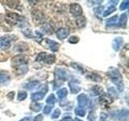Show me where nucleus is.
Returning <instances> with one entry per match:
<instances>
[{
	"label": "nucleus",
	"instance_id": "nucleus-1",
	"mask_svg": "<svg viewBox=\"0 0 129 121\" xmlns=\"http://www.w3.org/2000/svg\"><path fill=\"white\" fill-rule=\"evenodd\" d=\"M107 74L109 76V78L112 81V82L115 83L117 86V89H118L119 91H122L123 90V83L122 76H121L119 70L111 67L110 68V70H108Z\"/></svg>",
	"mask_w": 129,
	"mask_h": 121
},
{
	"label": "nucleus",
	"instance_id": "nucleus-2",
	"mask_svg": "<svg viewBox=\"0 0 129 121\" xmlns=\"http://www.w3.org/2000/svg\"><path fill=\"white\" fill-rule=\"evenodd\" d=\"M6 19L8 21V23H10L11 24H19V23H23V20L24 19L23 17H22L21 15H19L16 13H13V12H10L7 13Z\"/></svg>",
	"mask_w": 129,
	"mask_h": 121
},
{
	"label": "nucleus",
	"instance_id": "nucleus-3",
	"mask_svg": "<svg viewBox=\"0 0 129 121\" xmlns=\"http://www.w3.org/2000/svg\"><path fill=\"white\" fill-rule=\"evenodd\" d=\"M112 117L119 120H127L128 119V111L127 110H121L112 112Z\"/></svg>",
	"mask_w": 129,
	"mask_h": 121
},
{
	"label": "nucleus",
	"instance_id": "nucleus-4",
	"mask_svg": "<svg viewBox=\"0 0 129 121\" xmlns=\"http://www.w3.org/2000/svg\"><path fill=\"white\" fill-rule=\"evenodd\" d=\"M27 64V57L23 55H18L12 59V65L14 67L23 66Z\"/></svg>",
	"mask_w": 129,
	"mask_h": 121
},
{
	"label": "nucleus",
	"instance_id": "nucleus-5",
	"mask_svg": "<svg viewBox=\"0 0 129 121\" xmlns=\"http://www.w3.org/2000/svg\"><path fill=\"white\" fill-rule=\"evenodd\" d=\"M99 102L102 106H103L105 107H107L109 105L113 102V100L111 99V95H109L107 94H104L103 93V94L99 97Z\"/></svg>",
	"mask_w": 129,
	"mask_h": 121
},
{
	"label": "nucleus",
	"instance_id": "nucleus-6",
	"mask_svg": "<svg viewBox=\"0 0 129 121\" xmlns=\"http://www.w3.org/2000/svg\"><path fill=\"white\" fill-rule=\"evenodd\" d=\"M70 11L71 12V14L74 16H76V17H78L82 13V7L78 3H72L70 5Z\"/></svg>",
	"mask_w": 129,
	"mask_h": 121
},
{
	"label": "nucleus",
	"instance_id": "nucleus-7",
	"mask_svg": "<svg viewBox=\"0 0 129 121\" xmlns=\"http://www.w3.org/2000/svg\"><path fill=\"white\" fill-rule=\"evenodd\" d=\"M55 74H56V78L60 80L64 81V80H67V78H68V73L64 69L56 68L55 70Z\"/></svg>",
	"mask_w": 129,
	"mask_h": 121
},
{
	"label": "nucleus",
	"instance_id": "nucleus-8",
	"mask_svg": "<svg viewBox=\"0 0 129 121\" xmlns=\"http://www.w3.org/2000/svg\"><path fill=\"white\" fill-rule=\"evenodd\" d=\"M69 33H70V31L67 28H60L56 31V37L60 40H64L69 36Z\"/></svg>",
	"mask_w": 129,
	"mask_h": 121
},
{
	"label": "nucleus",
	"instance_id": "nucleus-9",
	"mask_svg": "<svg viewBox=\"0 0 129 121\" xmlns=\"http://www.w3.org/2000/svg\"><path fill=\"white\" fill-rule=\"evenodd\" d=\"M78 102L80 107H86L89 103V98L85 94H81L78 97Z\"/></svg>",
	"mask_w": 129,
	"mask_h": 121
},
{
	"label": "nucleus",
	"instance_id": "nucleus-10",
	"mask_svg": "<svg viewBox=\"0 0 129 121\" xmlns=\"http://www.w3.org/2000/svg\"><path fill=\"white\" fill-rule=\"evenodd\" d=\"M11 45V40L7 36L0 37V48H8Z\"/></svg>",
	"mask_w": 129,
	"mask_h": 121
},
{
	"label": "nucleus",
	"instance_id": "nucleus-11",
	"mask_svg": "<svg viewBox=\"0 0 129 121\" xmlns=\"http://www.w3.org/2000/svg\"><path fill=\"white\" fill-rule=\"evenodd\" d=\"M123 42V38H121V37H117V38H115L114 40H113L112 47H113V48H114V50L115 51H119L121 48V47H122Z\"/></svg>",
	"mask_w": 129,
	"mask_h": 121
},
{
	"label": "nucleus",
	"instance_id": "nucleus-12",
	"mask_svg": "<svg viewBox=\"0 0 129 121\" xmlns=\"http://www.w3.org/2000/svg\"><path fill=\"white\" fill-rule=\"evenodd\" d=\"M10 80L11 77L8 73L4 71L0 72V84H7L10 82Z\"/></svg>",
	"mask_w": 129,
	"mask_h": 121
},
{
	"label": "nucleus",
	"instance_id": "nucleus-13",
	"mask_svg": "<svg viewBox=\"0 0 129 121\" xmlns=\"http://www.w3.org/2000/svg\"><path fill=\"white\" fill-rule=\"evenodd\" d=\"M76 83H77V80H75V82L74 81H71L69 83V86H70V92L72 94H77V93H78L81 90V87L78 86Z\"/></svg>",
	"mask_w": 129,
	"mask_h": 121
},
{
	"label": "nucleus",
	"instance_id": "nucleus-14",
	"mask_svg": "<svg viewBox=\"0 0 129 121\" xmlns=\"http://www.w3.org/2000/svg\"><path fill=\"white\" fill-rule=\"evenodd\" d=\"M44 93L39 91V92H36L31 94V100L36 102V101H39V100H42L44 98Z\"/></svg>",
	"mask_w": 129,
	"mask_h": 121
},
{
	"label": "nucleus",
	"instance_id": "nucleus-15",
	"mask_svg": "<svg viewBox=\"0 0 129 121\" xmlns=\"http://www.w3.org/2000/svg\"><path fill=\"white\" fill-rule=\"evenodd\" d=\"M46 41H47V44H48V46H49L50 49L52 52H56V51L58 50L59 44L56 43V42H55L54 40H51L46 39Z\"/></svg>",
	"mask_w": 129,
	"mask_h": 121
},
{
	"label": "nucleus",
	"instance_id": "nucleus-16",
	"mask_svg": "<svg viewBox=\"0 0 129 121\" xmlns=\"http://www.w3.org/2000/svg\"><path fill=\"white\" fill-rule=\"evenodd\" d=\"M26 50H27V44L23 43V42L19 43L18 44H16L15 47V51H17V52H23Z\"/></svg>",
	"mask_w": 129,
	"mask_h": 121
},
{
	"label": "nucleus",
	"instance_id": "nucleus-17",
	"mask_svg": "<svg viewBox=\"0 0 129 121\" xmlns=\"http://www.w3.org/2000/svg\"><path fill=\"white\" fill-rule=\"evenodd\" d=\"M39 85H40L39 82H37V81H34V82H28L27 84L24 85V86H25L24 88H26V89H27V90H33V89H36L39 86Z\"/></svg>",
	"mask_w": 129,
	"mask_h": 121
},
{
	"label": "nucleus",
	"instance_id": "nucleus-18",
	"mask_svg": "<svg viewBox=\"0 0 129 121\" xmlns=\"http://www.w3.org/2000/svg\"><path fill=\"white\" fill-rule=\"evenodd\" d=\"M127 16L126 14H123L122 15L120 16V18L119 19V23H118V25L119 27H126V24H127Z\"/></svg>",
	"mask_w": 129,
	"mask_h": 121
},
{
	"label": "nucleus",
	"instance_id": "nucleus-19",
	"mask_svg": "<svg viewBox=\"0 0 129 121\" xmlns=\"http://www.w3.org/2000/svg\"><path fill=\"white\" fill-rule=\"evenodd\" d=\"M103 92V89L99 86H94L91 89V93L94 95H99Z\"/></svg>",
	"mask_w": 129,
	"mask_h": 121
},
{
	"label": "nucleus",
	"instance_id": "nucleus-20",
	"mask_svg": "<svg viewBox=\"0 0 129 121\" xmlns=\"http://www.w3.org/2000/svg\"><path fill=\"white\" fill-rule=\"evenodd\" d=\"M87 78L94 81V82H100V81L102 80V78H101L100 75H99L98 74H94V73L88 74L87 75Z\"/></svg>",
	"mask_w": 129,
	"mask_h": 121
},
{
	"label": "nucleus",
	"instance_id": "nucleus-21",
	"mask_svg": "<svg viewBox=\"0 0 129 121\" xmlns=\"http://www.w3.org/2000/svg\"><path fill=\"white\" fill-rule=\"evenodd\" d=\"M76 24L79 27L85 26V24H86V19H85V17H83V16H78V19H76Z\"/></svg>",
	"mask_w": 129,
	"mask_h": 121
},
{
	"label": "nucleus",
	"instance_id": "nucleus-22",
	"mask_svg": "<svg viewBox=\"0 0 129 121\" xmlns=\"http://www.w3.org/2000/svg\"><path fill=\"white\" fill-rule=\"evenodd\" d=\"M44 62L47 64H52L55 62V56L52 54H47L44 59Z\"/></svg>",
	"mask_w": 129,
	"mask_h": 121
},
{
	"label": "nucleus",
	"instance_id": "nucleus-23",
	"mask_svg": "<svg viewBox=\"0 0 129 121\" xmlns=\"http://www.w3.org/2000/svg\"><path fill=\"white\" fill-rule=\"evenodd\" d=\"M67 94H68V91L66 88H62L57 91V96L60 99H63L64 97H66Z\"/></svg>",
	"mask_w": 129,
	"mask_h": 121
},
{
	"label": "nucleus",
	"instance_id": "nucleus-24",
	"mask_svg": "<svg viewBox=\"0 0 129 121\" xmlns=\"http://www.w3.org/2000/svg\"><path fill=\"white\" fill-rule=\"evenodd\" d=\"M42 108V104L41 103H32L31 105V110H32L33 111L38 112L41 110Z\"/></svg>",
	"mask_w": 129,
	"mask_h": 121
},
{
	"label": "nucleus",
	"instance_id": "nucleus-25",
	"mask_svg": "<svg viewBox=\"0 0 129 121\" xmlns=\"http://www.w3.org/2000/svg\"><path fill=\"white\" fill-rule=\"evenodd\" d=\"M75 114L78 116L83 117L86 115V110L82 107H78L75 109Z\"/></svg>",
	"mask_w": 129,
	"mask_h": 121
},
{
	"label": "nucleus",
	"instance_id": "nucleus-26",
	"mask_svg": "<svg viewBox=\"0 0 129 121\" xmlns=\"http://www.w3.org/2000/svg\"><path fill=\"white\" fill-rule=\"evenodd\" d=\"M115 10H116V8H115V6H111L110 7H108L107 10H105V11L103 12V16H107L109 15H111Z\"/></svg>",
	"mask_w": 129,
	"mask_h": 121
},
{
	"label": "nucleus",
	"instance_id": "nucleus-27",
	"mask_svg": "<svg viewBox=\"0 0 129 121\" xmlns=\"http://www.w3.org/2000/svg\"><path fill=\"white\" fill-rule=\"evenodd\" d=\"M117 19H118V16H117V15H115V16H113V17H111V18H110V19H107V21H106L107 25H110V26L114 25V24H115V23H116V21H117Z\"/></svg>",
	"mask_w": 129,
	"mask_h": 121
},
{
	"label": "nucleus",
	"instance_id": "nucleus-28",
	"mask_svg": "<svg viewBox=\"0 0 129 121\" xmlns=\"http://www.w3.org/2000/svg\"><path fill=\"white\" fill-rule=\"evenodd\" d=\"M46 102L48 104H51V105H53L55 103H56V98H55V96L53 94H52L50 95L48 97L47 99H46Z\"/></svg>",
	"mask_w": 129,
	"mask_h": 121
},
{
	"label": "nucleus",
	"instance_id": "nucleus-29",
	"mask_svg": "<svg viewBox=\"0 0 129 121\" xmlns=\"http://www.w3.org/2000/svg\"><path fill=\"white\" fill-rule=\"evenodd\" d=\"M27 93L24 91H19L18 94V100L19 101H23V99H25L27 98Z\"/></svg>",
	"mask_w": 129,
	"mask_h": 121
},
{
	"label": "nucleus",
	"instance_id": "nucleus-30",
	"mask_svg": "<svg viewBox=\"0 0 129 121\" xmlns=\"http://www.w3.org/2000/svg\"><path fill=\"white\" fill-rule=\"evenodd\" d=\"M128 7H129V1H123L122 3H121L119 9L121 11H124V10H127Z\"/></svg>",
	"mask_w": 129,
	"mask_h": 121
},
{
	"label": "nucleus",
	"instance_id": "nucleus-31",
	"mask_svg": "<svg viewBox=\"0 0 129 121\" xmlns=\"http://www.w3.org/2000/svg\"><path fill=\"white\" fill-rule=\"evenodd\" d=\"M60 109H56V110L53 111V113L52 114L51 118L52 119H56L60 116Z\"/></svg>",
	"mask_w": 129,
	"mask_h": 121
},
{
	"label": "nucleus",
	"instance_id": "nucleus-32",
	"mask_svg": "<svg viewBox=\"0 0 129 121\" xmlns=\"http://www.w3.org/2000/svg\"><path fill=\"white\" fill-rule=\"evenodd\" d=\"M47 55L46 52H40V54H38L37 57L36 59V62H40V60H44L45 56Z\"/></svg>",
	"mask_w": 129,
	"mask_h": 121
},
{
	"label": "nucleus",
	"instance_id": "nucleus-33",
	"mask_svg": "<svg viewBox=\"0 0 129 121\" xmlns=\"http://www.w3.org/2000/svg\"><path fill=\"white\" fill-rule=\"evenodd\" d=\"M79 41V38L76 36H72L69 39V42L71 44H76Z\"/></svg>",
	"mask_w": 129,
	"mask_h": 121
},
{
	"label": "nucleus",
	"instance_id": "nucleus-34",
	"mask_svg": "<svg viewBox=\"0 0 129 121\" xmlns=\"http://www.w3.org/2000/svg\"><path fill=\"white\" fill-rule=\"evenodd\" d=\"M52 106H45L44 108V113L45 115H48L49 113L52 111Z\"/></svg>",
	"mask_w": 129,
	"mask_h": 121
},
{
	"label": "nucleus",
	"instance_id": "nucleus-35",
	"mask_svg": "<svg viewBox=\"0 0 129 121\" xmlns=\"http://www.w3.org/2000/svg\"><path fill=\"white\" fill-rule=\"evenodd\" d=\"M42 120H43V115L41 114H39L38 115H36L33 119V121H42Z\"/></svg>",
	"mask_w": 129,
	"mask_h": 121
},
{
	"label": "nucleus",
	"instance_id": "nucleus-36",
	"mask_svg": "<svg viewBox=\"0 0 129 121\" xmlns=\"http://www.w3.org/2000/svg\"><path fill=\"white\" fill-rule=\"evenodd\" d=\"M72 66H74L76 70H78L82 71V72H84V71H85L82 67H80L79 66H78V65H76V64H74V63H73V64H72Z\"/></svg>",
	"mask_w": 129,
	"mask_h": 121
},
{
	"label": "nucleus",
	"instance_id": "nucleus-37",
	"mask_svg": "<svg viewBox=\"0 0 129 121\" xmlns=\"http://www.w3.org/2000/svg\"><path fill=\"white\" fill-rule=\"evenodd\" d=\"M31 117L30 116H28V117H25V118H23L22 119H20L19 121H31Z\"/></svg>",
	"mask_w": 129,
	"mask_h": 121
},
{
	"label": "nucleus",
	"instance_id": "nucleus-38",
	"mask_svg": "<svg viewBox=\"0 0 129 121\" xmlns=\"http://www.w3.org/2000/svg\"><path fill=\"white\" fill-rule=\"evenodd\" d=\"M74 121H82L80 119H78V118H76L75 119H74Z\"/></svg>",
	"mask_w": 129,
	"mask_h": 121
},
{
	"label": "nucleus",
	"instance_id": "nucleus-39",
	"mask_svg": "<svg viewBox=\"0 0 129 121\" xmlns=\"http://www.w3.org/2000/svg\"><path fill=\"white\" fill-rule=\"evenodd\" d=\"M66 121H69V120H66Z\"/></svg>",
	"mask_w": 129,
	"mask_h": 121
}]
</instances>
